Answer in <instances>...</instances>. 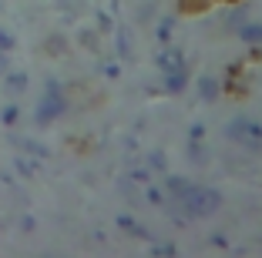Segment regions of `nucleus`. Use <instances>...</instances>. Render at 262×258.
Returning a JSON list of instances; mask_svg holds the SVG:
<instances>
[{"label": "nucleus", "instance_id": "obj_1", "mask_svg": "<svg viewBox=\"0 0 262 258\" xmlns=\"http://www.w3.org/2000/svg\"><path fill=\"white\" fill-rule=\"evenodd\" d=\"M175 205L182 208V218H208V215H215L222 208V195L215 188H208V184H192Z\"/></svg>", "mask_w": 262, "mask_h": 258}, {"label": "nucleus", "instance_id": "obj_6", "mask_svg": "<svg viewBox=\"0 0 262 258\" xmlns=\"http://www.w3.org/2000/svg\"><path fill=\"white\" fill-rule=\"evenodd\" d=\"M188 84V71L185 67H175V71H165V91L168 94H182Z\"/></svg>", "mask_w": 262, "mask_h": 258}, {"label": "nucleus", "instance_id": "obj_23", "mask_svg": "<svg viewBox=\"0 0 262 258\" xmlns=\"http://www.w3.org/2000/svg\"><path fill=\"white\" fill-rule=\"evenodd\" d=\"M155 255H178V251H175V245H158Z\"/></svg>", "mask_w": 262, "mask_h": 258}, {"label": "nucleus", "instance_id": "obj_17", "mask_svg": "<svg viewBox=\"0 0 262 258\" xmlns=\"http://www.w3.org/2000/svg\"><path fill=\"white\" fill-rule=\"evenodd\" d=\"M34 161H27V158H17V175H24V178H31L34 175Z\"/></svg>", "mask_w": 262, "mask_h": 258}, {"label": "nucleus", "instance_id": "obj_10", "mask_svg": "<svg viewBox=\"0 0 262 258\" xmlns=\"http://www.w3.org/2000/svg\"><path fill=\"white\" fill-rule=\"evenodd\" d=\"M118 54H121L124 61H131V57H135V47H131V34L124 31V27L118 31Z\"/></svg>", "mask_w": 262, "mask_h": 258}, {"label": "nucleus", "instance_id": "obj_3", "mask_svg": "<svg viewBox=\"0 0 262 258\" xmlns=\"http://www.w3.org/2000/svg\"><path fill=\"white\" fill-rule=\"evenodd\" d=\"M225 134L232 137V141H239V145L246 148H262V128L255 121H249V118H239V121H232L229 128H225Z\"/></svg>", "mask_w": 262, "mask_h": 258}, {"label": "nucleus", "instance_id": "obj_7", "mask_svg": "<svg viewBox=\"0 0 262 258\" xmlns=\"http://www.w3.org/2000/svg\"><path fill=\"white\" fill-rule=\"evenodd\" d=\"M239 37L252 47H262V24H239Z\"/></svg>", "mask_w": 262, "mask_h": 258}, {"label": "nucleus", "instance_id": "obj_12", "mask_svg": "<svg viewBox=\"0 0 262 258\" xmlns=\"http://www.w3.org/2000/svg\"><path fill=\"white\" fill-rule=\"evenodd\" d=\"M188 158H192L195 165H205V161H208L205 145H199V141H188Z\"/></svg>", "mask_w": 262, "mask_h": 258}, {"label": "nucleus", "instance_id": "obj_28", "mask_svg": "<svg viewBox=\"0 0 262 258\" xmlns=\"http://www.w3.org/2000/svg\"><path fill=\"white\" fill-rule=\"evenodd\" d=\"M98 27H101V31H111V20H108L104 14H101V17H98Z\"/></svg>", "mask_w": 262, "mask_h": 258}, {"label": "nucleus", "instance_id": "obj_4", "mask_svg": "<svg viewBox=\"0 0 262 258\" xmlns=\"http://www.w3.org/2000/svg\"><path fill=\"white\" fill-rule=\"evenodd\" d=\"M0 81H4V94H7V98H20V94H27V87H31L27 71H7Z\"/></svg>", "mask_w": 262, "mask_h": 258}, {"label": "nucleus", "instance_id": "obj_29", "mask_svg": "<svg viewBox=\"0 0 262 258\" xmlns=\"http://www.w3.org/2000/svg\"><path fill=\"white\" fill-rule=\"evenodd\" d=\"M229 4H232V0H229Z\"/></svg>", "mask_w": 262, "mask_h": 258}, {"label": "nucleus", "instance_id": "obj_11", "mask_svg": "<svg viewBox=\"0 0 262 258\" xmlns=\"http://www.w3.org/2000/svg\"><path fill=\"white\" fill-rule=\"evenodd\" d=\"M118 228H124L128 235H135V238H148L145 231H141V225L135 218H128V215H118Z\"/></svg>", "mask_w": 262, "mask_h": 258}, {"label": "nucleus", "instance_id": "obj_5", "mask_svg": "<svg viewBox=\"0 0 262 258\" xmlns=\"http://www.w3.org/2000/svg\"><path fill=\"white\" fill-rule=\"evenodd\" d=\"M155 64L162 71H175V67H185V57H182V51L178 47H168L165 44L162 51H158V57H155Z\"/></svg>", "mask_w": 262, "mask_h": 258}, {"label": "nucleus", "instance_id": "obj_25", "mask_svg": "<svg viewBox=\"0 0 262 258\" xmlns=\"http://www.w3.org/2000/svg\"><path fill=\"white\" fill-rule=\"evenodd\" d=\"M202 137H205V128H202V124H195V128H192V141H202Z\"/></svg>", "mask_w": 262, "mask_h": 258}, {"label": "nucleus", "instance_id": "obj_13", "mask_svg": "<svg viewBox=\"0 0 262 258\" xmlns=\"http://www.w3.org/2000/svg\"><path fill=\"white\" fill-rule=\"evenodd\" d=\"M0 121L7 124V128H14V124L20 121V107H17V104H7L4 111H0Z\"/></svg>", "mask_w": 262, "mask_h": 258}, {"label": "nucleus", "instance_id": "obj_16", "mask_svg": "<svg viewBox=\"0 0 262 258\" xmlns=\"http://www.w3.org/2000/svg\"><path fill=\"white\" fill-rule=\"evenodd\" d=\"M171 27H175V17H165V20L158 24V40H162V44H168V37H171Z\"/></svg>", "mask_w": 262, "mask_h": 258}, {"label": "nucleus", "instance_id": "obj_18", "mask_svg": "<svg viewBox=\"0 0 262 258\" xmlns=\"http://www.w3.org/2000/svg\"><path fill=\"white\" fill-rule=\"evenodd\" d=\"M148 168H155V171H165V154H162V151H151V154H148Z\"/></svg>", "mask_w": 262, "mask_h": 258}, {"label": "nucleus", "instance_id": "obj_26", "mask_svg": "<svg viewBox=\"0 0 262 258\" xmlns=\"http://www.w3.org/2000/svg\"><path fill=\"white\" fill-rule=\"evenodd\" d=\"M242 14H246V10H235V14L229 17V24H232V27H239V24H242Z\"/></svg>", "mask_w": 262, "mask_h": 258}, {"label": "nucleus", "instance_id": "obj_24", "mask_svg": "<svg viewBox=\"0 0 262 258\" xmlns=\"http://www.w3.org/2000/svg\"><path fill=\"white\" fill-rule=\"evenodd\" d=\"M20 228H24V231H34V218H31V215H24V218H20Z\"/></svg>", "mask_w": 262, "mask_h": 258}, {"label": "nucleus", "instance_id": "obj_8", "mask_svg": "<svg viewBox=\"0 0 262 258\" xmlns=\"http://www.w3.org/2000/svg\"><path fill=\"white\" fill-rule=\"evenodd\" d=\"M199 94H202V101H215L219 98V81L212 74H202L199 77Z\"/></svg>", "mask_w": 262, "mask_h": 258}, {"label": "nucleus", "instance_id": "obj_19", "mask_svg": "<svg viewBox=\"0 0 262 258\" xmlns=\"http://www.w3.org/2000/svg\"><path fill=\"white\" fill-rule=\"evenodd\" d=\"M145 198H148V205H162V191L151 188V181L145 184Z\"/></svg>", "mask_w": 262, "mask_h": 258}, {"label": "nucleus", "instance_id": "obj_20", "mask_svg": "<svg viewBox=\"0 0 262 258\" xmlns=\"http://www.w3.org/2000/svg\"><path fill=\"white\" fill-rule=\"evenodd\" d=\"M77 40H81L84 47H98V34H91V31H81V34H77Z\"/></svg>", "mask_w": 262, "mask_h": 258}, {"label": "nucleus", "instance_id": "obj_14", "mask_svg": "<svg viewBox=\"0 0 262 258\" xmlns=\"http://www.w3.org/2000/svg\"><path fill=\"white\" fill-rule=\"evenodd\" d=\"M17 145H20L27 154H34V158H44V154H47V148L37 145V141H31V137H24V141H17Z\"/></svg>", "mask_w": 262, "mask_h": 258}, {"label": "nucleus", "instance_id": "obj_9", "mask_svg": "<svg viewBox=\"0 0 262 258\" xmlns=\"http://www.w3.org/2000/svg\"><path fill=\"white\" fill-rule=\"evenodd\" d=\"M165 188H168V191H171V195H175V201H178V198L185 195V191H188V188H192V184H188V181H185V178H178V175H168V178H165Z\"/></svg>", "mask_w": 262, "mask_h": 258}, {"label": "nucleus", "instance_id": "obj_27", "mask_svg": "<svg viewBox=\"0 0 262 258\" xmlns=\"http://www.w3.org/2000/svg\"><path fill=\"white\" fill-rule=\"evenodd\" d=\"M101 71H104V74H108V77H115V74H118V67H115V64H111V61H108V64H101Z\"/></svg>", "mask_w": 262, "mask_h": 258}, {"label": "nucleus", "instance_id": "obj_22", "mask_svg": "<svg viewBox=\"0 0 262 258\" xmlns=\"http://www.w3.org/2000/svg\"><path fill=\"white\" fill-rule=\"evenodd\" d=\"M10 71V57H7V51H0V77Z\"/></svg>", "mask_w": 262, "mask_h": 258}, {"label": "nucleus", "instance_id": "obj_15", "mask_svg": "<svg viewBox=\"0 0 262 258\" xmlns=\"http://www.w3.org/2000/svg\"><path fill=\"white\" fill-rule=\"evenodd\" d=\"M44 51H47V54H54V57H57V54H64V37H61V34H54V37H47Z\"/></svg>", "mask_w": 262, "mask_h": 258}, {"label": "nucleus", "instance_id": "obj_2", "mask_svg": "<svg viewBox=\"0 0 262 258\" xmlns=\"http://www.w3.org/2000/svg\"><path fill=\"white\" fill-rule=\"evenodd\" d=\"M64 111H68V94H64V87L57 81H51V77H47L44 98H40L37 111H34V121H37V124H51L54 118H61Z\"/></svg>", "mask_w": 262, "mask_h": 258}, {"label": "nucleus", "instance_id": "obj_21", "mask_svg": "<svg viewBox=\"0 0 262 258\" xmlns=\"http://www.w3.org/2000/svg\"><path fill=\"white\" fill-rule=\"evenodd\" d=\"M0 51H7V54L14 51V37H10L7 31H0Z\"/></svg>", "mask_w": 262, "mask_h": 258}]
</instances>
